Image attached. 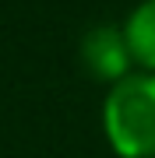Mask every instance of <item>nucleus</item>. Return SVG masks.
<instances>
[{
	"label": "nucleus",
	"instance_id": "obj_1",
	"mask_svg": "<svg viewBox=\"0 0 155 158\" xmlns=\"http://www.w3.org/2000/svg\"><path fill=\"white\" fill-rule=\"evenodd\" d=\"M102 134L116 158H155V74L134 70L102 95Z\"/></svg>",
	"mask_w": 155,
	"mask_h": 158
},
{
	"label": "nucleus",
	"instance_id": "obj_2",
	"mask_svg": "<svg viewBox=\"0 0 155 158\" xmlns=\"http://www.w3.org/2000/svg\"><path fill=\"white\" fill-rule=\"evenodd\" d=\"M78 53H81V67L88 70V77L106 88H113L116 81H123L127 74L138 70L131 46H127V35H123V25H113V21L92 25L81 35Z\"/></svg>",
	"mask_w": 155,
	"mask_h": 158
},
{
	"label": "nucleus",
	"instance_id": "obj_3",
	"mask_svg": "<svg viewBox=\"0 0 155 158\" xmlns=\"http://www.w3.org/2000/svg\"><path fill=\"white\" fill-rule=\"evenodd\" d=\"M120 25L131 46L134 67L155 74V0H138Z\"/></svg>",
	"mask_w": 155,
	"mask_h": 158
}]
</instances>
